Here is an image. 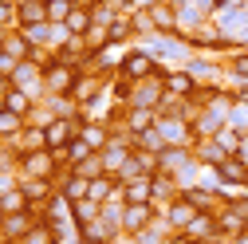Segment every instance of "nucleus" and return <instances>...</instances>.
<instances>
[{
  "mask_svg": "<svg viewBox=\"0 0 248 244\" xmlns=\"http://www.w3.org/2000/svg\"><path fill=\"white\" fill-rule=\"evenodd\" d=\"M79 63H67V59H59L55 55V63L44 71V91L47 95H71L75 91V83H79Z\"/></svg>",
  "mask_w": 248,
  "mask_h": 244,
  "instance_id": "nucleus-1",
  "label": "nucleus"
},
{
  "mask_svg": "<svg viewBox=\"0 0 248 244\" xmlns=\"http://www.w3.org/2000/svg\"><path fill=\"white\" fill-rule=\"evenodd\" d=\"M87 118H47L44 122V142H47V150H67L75 138H79V126H83Z\"/></svg>",
  "mask_w": 248,
  "mask_h": 244,
  "instance_id": "nucleus-2",
  "label": "nucleus"
},
{
  "mask_svg": "<svg viewBox=\"0 0 248 244\" xmlns=\"http://www.w3.org/2000/svg\"><path fill=\"white\" fill-rule=\"evenodd\" d=\"M162 103H166V83H162V75H150V79H138V83H134L130 107H142V110H158Z\"/></svg>",
  "mask_w": 248,
  "mask_h": 244,
  "instance_id": "nucleus-3",
  "label": "nucleus"
},
{
  "mask_svg": "<svg viewBox=\"0 0 248 244\" xmlns=\"http://www.w3.org/2000/svg\"><path fill=\"white\" fill-rule=\"evenodd\" d=\"M118 71L126 75V79H134V83H138V79L158 75V71H162V63H158V59H154V55L142 47V51H130L126 59H122V63H118Z\"/></svg>",
  "mask_w": 248,
  "mask_h": 244,
  "instance_id": "nucleus-4",
  "label": "nucleus"
},
{
  "mask_svg": "<svg viewBox=\"0 0 248 244\" xmlns=\"http://www.w3.org/2000/svg\"><path fill=\"white\" fill-rule=\"evenodd\" d=\"M20 169L28 173V177H51L55 169H59V162H55V154L44 146V150H28V154H20Z\"/></svg>",
  "mask_w": 248,
  "mask_h": 244,
  "instance_id": "nucleus-5",
  "label": "nucleus"
},
{
  "mask_svg": "<svg viewBox=\"0 0 248 244\" xmlns=\"http://www.w3.org/2000/svg\"><path fill=\"white\" fill-rule=\"evenodd\" d=\"M197 213H201V209H197L189 197L181 193L177 201H170V205H166V225H170L173 232H185V229H189V225L197 221Z\"/></svg>",
  "mask_w": 248,
  "mask_h": 244,
  "instance_id": "nucleus-6",
  "label": "nucleus"
},
{
  "mask_svg": "<svg viewBox=\"0 0 248 244\" xmlns=\"http://www.w3.org/2000/svg\"><path fill=\"white\" fill-rule=\"evenodd\" d=\"M0 51H8V55H16L20 63H28V59H36V44L24 36V28H8V32H0Z\"/></svg>",
  "mask_w": 248,
  "mask_h": 244,
  "instance_id": "nucleus-7",
  "label": "nucleus"
},
{
  "mask_svg": "<svg viewBox=\"0 0 248 244\" xmlns=\"http://www.w3.org/2000/svg\"><path fill=\"white\" fill-rule=\"evenodd\" d=\"M150 225H154V201L150 205H122V232L126 236H138Z\"/></svg>",
  "mask_w": 248,
  "mask_h": 244,
  "instance_id": "nucleus-8",
  "label": "nucleus"
},
{
  "mask_svg": "<svg viewBox=\"0 0 248 244\" xmlns=\"http://www.w3.org/2000/svg\"><path fill=\"white\" fill-rule=\"evenodd\" d=\"M158 75H162V83H166V95H173V99H193V91H197L193 71H170V67H162Z\"/></svg>",
  "mask_w": 248,
  "mask_h": 244,
  "instance_id": "nucleus-9",
  "label": "nucleus"
},
{
  "mask_svg": "<svg viewBox=\"0 0 248 244\" xmlns=\"http://www.w3.org/2000/svg\"><path fill=\"white\" fill-rule=\"evenodd\" d=\"M47 24V0H24L16 4V28H36Z\"/></svg>",
  "mask_w": 248,
  "mask_h": 244,
  "instance_id": "nucleus-10",
  "label": "nucleus"
},
{
  "mask_svg": "<svg viewBox=\"0 0 248 244\" xmlns=\"http://www.w3.org/2000/svg\"><path fill=\"white\" fill-rule=\"evenodd\" d=\"M122 201L126 205H150L154 201V177H134V181H126L122 185Z\"/></svg>",
  "mask_w": 248,
  "mask_h": 244,
  "instance_id": "nucleus-11",
  "label": "nucleus"
},
{
  "mask_svg": "<svg viewBox=\"0 0 248 244\" xmlns=\"http://www.w3.org/2000/svg\"><path fill=\"white\" fill-rule=\"evenodd\" d=\"M193 158H197L201 166H213V169H217V166H221L225 158H232V154H225V146L217 142V138H201L197 150H193Z\"/></svg>",
  "mask_w": 248,
  "mask_h": 244,
  "instance_id": "nucleus-12",
  "label": "nucleus"
},
{
  "mask_svg": "<svg viewBox=\"0 0 248 244\" xmlns=\"http://www.w3.org/2000/svg\"><path fill=\"white\" fill-rule=\"evenodd\" d=\"M217 173H221L225 185H244V181H248V162L232 154V158H225L221 166H217Z\"/></svg>",
  "mask_w": 248,
  "mask_h": 244,
  "instance_id": "nucleus-13",
  "label": "nucleus"
},
{
  "mask_svg": "<svg viewBox=\"0 0 248 244\" xmlns=\"http://www.w3.org/2000/svg\"><path fill=\"white\" fill-rule=\"evenodd\" d=\"M79 138H83L87 146H95V150H107L114 134H110L107 122H83V126H79Z\"/></svg>",
  "mask_w": 248,
  "mask_h": 244,
  "instance_id": "nucleus-14",
  "label": "nucleus"
},
{
  "mask_svg": "<svg viewBox=\"0 0 248 244\" xmlns=\"http://www.w3.org/2000/svg\"><path fill=\"white\" fill-rule=\"evenodd\" d=\"M28 209H32V201H28L24 185H16V189H4V193H0V217H12V213H28Z\"/></svg>",
  "mask_w": 248,
  "mask_h": 244,
  "instance_id": "nucleus-15",
  "label": "nucleus"
},
{
  "mask_svg": "<svg viewBox=\"0 0 248 244\" xmlns=\"http://www.w3.org/2000/svg\"><path fill=\"white\" fill-rule=\"evenodd\" d=\"M217 232H221V229H217V217H213V213H197V221L185 229V236H189V240H205V244H209Z\"/></svg>",
  "mask_w": 248,
  "mask_h": 244,
  "instance_id": "nucleus-16",
  "label": "nucleus"
},
{
  "mask_svg": "<svg viewBox=\"0 0 248 244\" xmlns=\"http://www.w3.org/2000/svg\"><path fill=\"white\" fill-rule=\"evenodd\" d=\"M83 44H87V55H95V51L110 47V28H99V24H91L87 32H83Z\"/></svg>",
  "mask_w": 248,
  "mask_h": 244,
  "instance_id": "nucleus-17",
  "label": "nucleus"
},
{
  "mask_svg": "<svg viewBox=\"0 0 248 244\" xmlns=\"http://www.w3.org/2000/svg\"><path fill=\"white\" fill-rule=\"evenodd\" d=\"M24 126L28 122L16 114V110H8V107H0V138H12V134H24Z\"/></svg>",
  "mask_w": 248,
  "mask_h": 244,
  "instance_id": "nucleus-18",
  "label": "nucleus"
},
{
  "mask_svg": "<svg viewBox=\"0 0 248 244\" xmlns=\"http://www.w3.org/2000/svg\"><path fill=\"white\" fill-rule=\"evenodd\" d=\"M213 138H217V142H221V146H225V154H240V142H244V134H240L236 126H229V122H225V126H221V130H217Z\"/></svg>",
  "mask_w": 248,
  "mask_h": 244,
  "instance_id": "nucleus-19",
  "label": "nucleus"
},
{
  "mask_svg": "<svg viewBox=\"0 0 248 244\" xmlns=\"http://www.w3.org/2000/svg\"><path fill=\"white\" fill-rule=\"evenodd\" d=\"M91 24H95V20H91V8H83V4H75V12L67 16V32H75V36H83V32H87Z\"/></svg>",
  "mask_w": 248,
  "mask_h": 244,
  "instance_id": "nucleus-20",
  "label": "nucleus"
},
{
  "mask_svg": "<svg viewBox=\"0 0 248 244\" xmlns=\"http://www.w3.org/2000/svg\"><path fill=\"white\" fill-rule=\"evenodd\" d=\"M71 12H75V0H47V20L51 24H67Z\"/></svg>",
  "mask_w": 248,
  "mask_h": 244,
  "instance_id": "nucleus-21",
  "label": "nucleus"
},
{
  "mask_svg": "<svg viewBox=\"0 0 248 244\" xmlns=\"http://www.w3.org/2000/svg\"><path fill=\"white\" fill-rule=\"evenodd\" d=\"M91 154H99V150H95V146H87V142H83V138H75V142H71V146H67V162H71V169H75V166H79V162H87V158H91Z\"/></svg>",
  "mask_w": 248,
  "mask_h": 244,
  "instance_id": "nucleus-22",
  "label": "nucleus"
},
{
  "mask_svg": "<svg viewBox=\"0 0 248 244\" xmlns=\"http://www.w3.org/2000/svg\"><path fill=\"white\" fill-rule=\"evenodd\" d=\"M134 36V24H130V16H118L114 24H110V44H126Z\"/></svg>",
  "mask_w": 248,
  "mask_h": 244,
  "instance_id": "nucleus-23",
  "label": "nucleus"
},
{
  "mask_svg": "<svg viewBox=\"0 0 248 244\" xmlns=\"http://www.w3.org/2000/svg\"><path fill=\"white\" fill-rule=\"evenodd\" d=\"M229 67H232V75H236V79H248V47L232 55V63H229Z\"/></svg>",
  "mask_w": 248,
  "mask_h": 244,
  "instance_id": "nucleus-24",
  "label": "nucleus"
},
{
  "mask_svg": "<svg viewBox=\"0 0 248 244\" xmlns=\"http://www.w3.org/2000/svg\"><path fill=\"white\" fill-rule=\"evenodd\" d=\"M16 71H20V59H16V55H8V51H0V75L12 79Z\"/></svg>",
  "mask_w": 248,
  "mask_h": 244,
  "instance_id": "nucleus-25",
  "label": "nucleus"
},
{
  "mask_svg": "<svg viewBox=\"0 0 248 244\" xmlns=\"http://www.w3.org/2000/svg\"><path fill=\"white\" fill-rule=\"evenodd\" d=\"M0 24H16V4L12 0H0Z\"/></svg>",
  "mask_w": 248,
  "mask_h": 244,
  "instance_id": "nucleus-26",
  "label": "nucleus"
},
{
  "mask_svg": "<svg viewBox=\"0 0 248 244\" xmlns=\"http://www.w3.org/2000/svg\"><path fill=\"white\" fill-rule=\"evenodd\" d=\"M12 87H16V83H12V79H4V75H0V107H4V99H8V95H12Z\"/></svg>",
  "mask_w": 248,
  "mask_h": 244,
  "instance_id": "nucleus-27",
  "label": "nucleus"
},
{
  "mask_svg": "<svg viewBox=\"0 0 248 244\" xmlns=\"http://www.w3.org/2000/svg\"><path fill=\"white\" fill-rule=\"evenodd\" d=\"M217 8H240V0H217Z\"/></svg>",
  "mask_w": 248,
  "mask_h": 244,
  "instance_id": "nucleus-28",
  "label": "nucleus"
},
{
  "mask_svg": "<svg viewBox=\"0 0 248 244\" xmlns=\"http://www.w3.org/2000/svg\"><path fill=\"white\" fill-rule=\"evenodd\" d=\"M79 244H103V240H91V236H79Z\"/></svg>",
  "mask_w": 248,
  "mask_h": 244,
  "instance_id": "nucleus-29",
  "label": "nucleus"
},
{
  "mask_svg": "<svg viewBox=\"0 0 248 244\" xmlns=\"http://www.w3.org/2000/svg\"><path fill=\"white\" fill-rule=\"evenodd\" d=\"M12 4H24V0H12Z\"/></svg>",
  "mask_w": 248,
  "mask_h": 244,
  "instance_id": "nucleus-30",
  "label": "nucleus"
},
{
  "mask_svg": "<svg viewBox=\"0 0 248 244\" xmlns=\"http://www.w3.org/2000/svg\"><path fill=\"white\" fill-rule=\"evenodd\" d=\"M193 244H205V240H193Z\"/></svg>",
  "mask_w": 248,
  "mask_h": 244,
  "instance_id": "nucleus-31",
  "label": "nucleus"
},
{
  "mask_svg": "<svg viewBox=\"0 0 248 244\" xmlns=\"http://www.w3.org/2000/svg\"><path fill=\"white\" fill-rule=\"evenodd\" d=\"M0 146H4V138H0Z\"/></svg>",
  "mask_w": 248,
  "mask_h": 244,
  "instance_id": "nucleus-32",
  "label": "nucleus"
}]
</instances>
